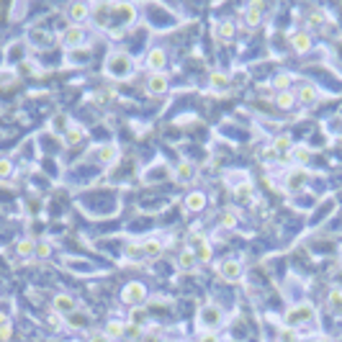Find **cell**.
<instances>
[{"instance_id":"d4e9b609","label":"cell","mask_w":342,"mask_h":342,"mask_svg":"<svg viewBox=\"0 0 342 342\" xmlns=\"http://www.w3.org/2000/svg\"><path fill=\"white\" fill-rule=\"evenodd\" d=\"M245 18H247V23H250V26H257V23H260V6H250Z\"/></svg>"},{"instance_id":"9c48e42d","label":"cell","mask_w":342,"mask_h":342,"mask_svg":"<svg viewBox=\"0 0 342 342\" xmlns=\"http://www.w3.org/2000/svg\"><path fill=\"white\" fill-rule=\"evenodd\" d=\"M291 47H293L296 52H306V49L312 47V36H309L306 31H298V33H293V39H291Z\"/></svg>"},{"instance_id":"ac0fdd59","label":"cell","mask_w":342,"mask_h":342,"mask_svg":"<svg viewBox=\"0 0 342 342\" xmlns=\"http://www.w3.org/2000/svg\"><path fill=\"white\" fill-rule=\"evenodd\" d=\"M142 252L149 255V257H157V255L162 252V245H160L157 240H147V242H142Z\"/></svg>"},{"instance_id":"f35d334b","label":"cell","mask_w":342,"mask_h":342,"mask_svg":"<svg viewBox=\"0 0 342 342\" xmlns=\"http://www.w3.org/2000/svg\"><path fill=\"white\" fill-rule=\"evenodd\" d=\"M6 339H11V324L0 329V342H6Z\"/></svg>"},{"instance_id":"7c38bea8","label":"cell","mask_w":342,"mask_h":342,"mask_svg":"<svg viewBox=\"0 0 342 342\" xmlns=\"http://www.w3.org/2000/svg\"><path fill=\"white\" fill-rule=\"evenodd\" d=\"M196 260H198V257H196L193 250H183L180 257H178V262H180L183 270H193V268H196Z\"/></svg>"},{"instance_id":"30bf717a","label":"cell","mask_w":342,"mask_h":342,"mask_svg":"<svg viewBox=\"0 0 342 342\" xmlns=\"http://www.w3.org/2000/svg\"><path fill=\"white\" fill-rule=\"evenodd\" d=\"M147 64H149V70H162V64H165V52L162 49H149V57H147Z\"/></svg>"},{"instance_id":"7a4b0ae2","label":"cell","mask_w":342,"mask_h":342,"mask_svg":"<svg viewBox=\"0 0 342 342\" xmlns=\"http://www.w3.org/2000/svg\"><path fill=\"white\" fill-rule=\"evenodd\" d=\"M198 324H201V329H216L221 324V309L214 306V303L203 306L201 309V317H198Z\"/></svg>"},{"instance_id":"e0dca14e","label":"cell","mask_w":342,"mask_h":342,"mask_svg":"<svg viewBox=\"0 0 342 342\" xmlns=\"http://www.w3.org/2000/svg\"><path fill=\"white\" fill-rule=\"evenodd\" d=\"M95 152H98V160L100 162H113V160L119 157V152H116V147H113V144H106V147H100Z\"/></svg>"},{"instance_id":"8fae6325","label":"cell","mask_w":342,"mask_h":342,"mask_svg":"<svg viewBox=\"0 0 342 342\" xmlns=\"http://www.w3.org/2000/svg\"><path fill=\"white\" fill-rule=\"evenodd\" d=\"M206 206V196L203 193H188V198H185V209L188 211H201Z\"/></svg>"},{"instance_id":"ab89813d","label":"cell","mask_w":342,"mask_h":342,"mask_svg":"<svg viewBox=\"0 0 342 342\" xmlns=\"http://www.w3.org/2000/svg\"><path fill=\"white\" fill-rule=\"evenodd\" d=\"M198 342H219V337H216V334H203Z\"/></svg>"},{"instance_id":"52a82bcc","label":"cell","mask_w":342,"mask_h":342,"mask_svg":"<svg viewBox=\"0 0 342 342\" xmlns=\"http://www.w3.org/2000/svg\"><path fill=\"white\" fill-rule=\"evenodd\" d=\"M147 88H149L152 93H165V90H167V78H165L162 72H152Z\"/></svg>"},{"instance_id":"ffe728a7","label":"cell","mask_w":342,"mask_h":342,"mask_svg":"<svg viewBox=\"0 0 342 342\" xmlns=\"http://www.w3.org/2000/svg\"><path fill=\"white\" fill-rule=\"evenodd\" d=\"M80 139H83V129H78V126H70V129L64 131V144H67V147L78 144Z\"/></svg>"},{"instance_id":"60d3db41","label":"cell","mask_w":342,"mask_h":342,"mask_svg":"<svg viewBox=\"0 0 342 342\" xmlns=\"http://www.w3.org/2000/svg\"><path fill=\"white\" fill-rule=\"evenodd\" d=\"M3 327H8V317H6V314H0V329H3Z\"/></svg>"},{"instance_id":"8992f818","label":"cell","mask_w":342,"mask_h":342,"mask_svg":"<svg viewBox=\"0 0 342 342\" xmlns=\"http://www.w3.org/2000/svg\"><path fill=\"white\" fill-rule=\"evenodd\" d=\"M219 273L226 278V281H240L242 278V265L237 260H224L219 265Z\"/></svg>"},{"instance_id":"e575fe53","label":"cell","mask_w":342,"mask_h":342,"mask_svg":"<svg viewBox=\"0 0 342 342\" xmlns=\"http://www.w3.org/2000/svg\"><path fill=\"white\" fill-rule=\"evenodd\" d=\"M33 255H39V257H49V245L47 242H39L36 245V252Z\"/></svg>"},{"instance_id":"836d02e7","label":"cell","mask_w":342,"mask_h":342,"mask_svg":"<svg viewBox=\"0 0 342 342\" xmlns=\"http://www.w3.org/2000/svg\"><path fill=\"white\" fill-rule=\"evenodd\" d=\"M288 80H291L288 75H278V78H276V88H278V90L283 93V90L288 88Z\"/></svg>"},{"instance_id":"484cf974","label":"cell","mask_w":342,"mask_h":342,"mask_svg":"<svg viewBox=\"0 0 342 342\" xmlns=\"http://www.w3.org/2000/svg\"><path fill=\"white\" fill-rule=\"evenodd\" d=\"M196 257L203 260V262H209V260H211V245H209V242L198 245V247H196Z\"/></svg>"},{"instance_id":"4dcf8cb0","label":"cell","mask_w":342,"mask_h":342,"mask_svg":"<svg viewBox=\"0 0 342 342\" xmlns=\"http://www.w3.org/2000/svg\"><path fill=\"white\" fill-rule=\"evenodd\" d=\"M144 322H147V312L134 309V312H131V324H134V327H139V324H144Z\"/></svg>"},{"instance_id":"f546056e","label":"cell","mask_w":342,"mask_h":342,"mask_svg":"<svg viewBox=\"0 0 342 342\" xmlns=\"http://www.w3.org/2000/svg\"><path fill=\"white\" fill-rule=\"evenodd\" d=\"M273 149H276V152H288V149H291V139H288V136H278Z\"/></svg>"},{"instance_id":"5bb4252c","label":"cell","mask_w":342,"mask_h":342,"mask_svg":"<svg viewBox=\"0 0 342 342\" xmlns=\"http://www.w3.org/2000/svg\"><path fill=\"white\" fill-rule=\"evenodd\" d=\"M296 98H298L301 103H314V100H317V88H314V85H301V88L296 90Z\"/></svg>"},{"instance_id":"1f68e13d","label":"cell","mask_w":342,"mask_h":342,"mask_svg":"<svg viewBox=\"0 0 342 342\" xmlns=\"http://www.w3.org/2000/svg\"><path fill=\"white\" fill-rule=\"evenodd\" d=\"M329 303L337 309V312H342V291H334L332 293V298H329Z\"/></svg>"},{"instance_id":"d590c367","label":"cell","mask_w":342,"mask_h":342,"mask_svg":"<svg viewBox=\"0 0 342 342\" xmlns=\"http://www.w3.org/2000/svg\"><path fill=\"white\" fill-rule=\"evenodd\" d=\"M52 126H54V129H64V126H67V116H57V119L52 121ZM64 131H67V129H64ZM64 131H62V134H64Z\"/></svg>"},{"instance_id":"d6a6232c","label":"cell","mask_w":342,"mask_h":342,"mask_svg":"<svg viewBox=\"0 0 342 342\" xmlns=\"http://www.w3.org/2000/svg\"><path fill=\"white\" fill-rule=\"evenodd\" d=\"M11 170H13L11 160H0V178H8V175H11Z\"/></svg>"},{"instance_id":"6da1fadb","label":"cell","mask_w":342,"mask_h":342,"mask_svg":"<svg viewBox=\"0 0 342 342\" xmlns=\"http://www.w3.org/2000/svg\"><path fill=\"white\" fill-rule=\"evenodd\" d=\"M106 72L111 78H129L131 75V57L126 52H111L108 54V62H106Z\"/></svg>"},{"instance_id":"83f0119b","label":"cell","mask_w":342,"mask_h":342,"mask_svg":"<svg viewBox=\"0 0 342 342\" xmlns=\"http://www.w3.org/2000/svg\"><path fill=\"white\" fill-rule=\"evenodd\" d=\"M221 224L226 226V229H232V226L237 224V211H226V214L221 216Z\"/></svg>"},{"instance_id":"b9f144b4","label":"cell","mask_w":342,"mask_h":342,"mask_svg":"<svg viewBox=\"0 0 342 342\" xmlns=\"http://www.w3.org/2000/svg\"><path fill=\"white\" fill-rule=\"evenodd\" d=\"M337 281H339V286H342V273H339V278H337Z\"/></svg>"},{"instance_id":"74e56055","label":"cell","mask_w":342,"mask_h":342,"mask_svg":"<svg viewBox=\"0 0 342 342\" xmlns=\"http://www.w3.org/2000/svg\"><path fill=\"white\" fill-rule=\"evenodd\" d=\"M211 83H214V85H224V83H226V78H224L221 72H214V75H211Z\"/></svg>"},{"instance_id":"603a6c76","label":"cell","mask_w":342,"mask_h":342,"mask_svg":"<svg viewBox=\"0 0 342 342\" xmlns=\"http://www.w3.org/2000/svg\"><path fill=\"white\" fill-rule=\"evenodd\" d=\"M291 152H293V155H291V157H293V160H296L298 165H303V162H309V157H312L306 147H296V149H291Z\"/></svg>"},{"instance_id":"2e32d148","label":"cell","mask_w":342,"mask_h":342,"mask_svg":"<svg viewBox=\"0 0 342 342\" xmlns=\"http://www.w3.org/2000/svg\"><path fill=\"white\" fill-rule=\"evenodd\" d=\"M193 178H196V173H193L191 162H180L178 165V180L180 183H193Z\"/></svg>"},{"instance_id":"8d00e7d4","label":"cell","mask_w":342,"mask_h":342,"mask_svg":"<svg viewBox=\"0 0 342 342\" xmlns=\"http://www.w3.org/2000/svg\"><path fill=\"white\" fill-rule=\"evenodd\" d=\"M90 342H111V337H106V332H95L90 334Z\"/></svg>"},{"instance_id":"f1b7e54d","label":"cell","mask_w":342,"mask_h":342,"mask_svg":"<svg viewBox=\"0 0 342 342\" xmlns=\"http://www.w3.org/2000/svg\"><path fill=\"white\" fill-rule=\"evenodd\" d=\"M303 178H306V173H291L288 175V188H298L303 183Z\"/></svg>"},{"instance_id":"3957f363","label":"cell","mask_w":342,"mask_h":342,"mask_svg":"<svg viewBox=\"0 0 342 342\" xmlns=\"http://www.w3.org/2000/svg\"><path fill=\"white\" fill-rule=\"evenodd\" d=\"M59 42H62V47L64 49H78L80 44H83V28L80 26H67L64 31H62V36H59Z\"/></svg>"},{"instance_id":"5b68a950","label":"cell","mask_w":342,"mask_h":342,"mask_svg":"<svg viewBox=\"0 0 342 342\" xmlns=\"http://www.w3.org/2000/svg\"><path fill=\"white\" fill-rule=\"evenodd\" d=\"M121 301L131 303V306L142 303V301H144V286H142V283H129V286L121 291Z\"/></svg>"},{"instance_id":"d6986e66","label":"cell","mask_w":342,"mask_h":342,"mask_svg":"<svg viewBox=\"0 0 342 342\" xmlns=\"http://www.w3.org/2000/svg\"><path fill=\"white\" fill-rule=\"evenodd\" d=\"M124 332H126V324H121V322H116V319L106 324V337H111V339H113V337H121Z\"/></svg>"},{"instance_id":"44dd1931","label":"cell","mask_w":342,"mask_h":342,"mask_svg":"<svg viewBox=\"0 0 342 342\" xmlns=\"http://www.w3.org/2000/svg\"><path fill=\"white\" fill-rule=\"evenodd\" d=\"M293 100H296V95H293V90H283V93H278V98H276V103H278V108H291L293 106Z\"/></svg>"},{"instance_id":"cb8c5ba5","label":"cell","mask_w":342,"mask_h":342,"mask_svg":"<svg viewBox=\"0 0 342 342\" xmlns=\"http://www.w3.org/2000/svg\"><path fill=\"white\" fill-rule=\"evenodd\" d=\"M67 324L75 327V329H78V327H88V317L85 314H70L67 317Z\"/></svg>"},{"instance_id":"4316f807","label":"cell","mask_w":342,"mask_h":342,"mask_svg":"<svg viewBox=\"0 0 342 342\" xmlns=\"http://www.w3.org/2000/svg\"><path fill=\"white\" fill-rule=\"evenodd\" d=\"M232 33H234V26H232L229 21H224V23L219 26V36H221V39H232Z\"/></svg>"},{"instance_id":"7402d4cb","label":"cell","mask_w":342,"mask_h":342,"mask_svg":"<svg viewBox=\"0 0 342 342\" xmlns=\"http://www.w3.org/2000/svg\"><path fill=\"white\" fill-rule=\"evenodd\" d=\"M16 252H18L21 257H28V255H33V252H36V245H33L31 240H21V242L16 245Z\"/></svg>"},{"instance_id":"ba28073f","label":"cell","mask_w":342,"mask_h":342,"mask_svg":"<svg viewBox=\"0 0 342 342\" xmlns=\"http://www.w3.org/2000/svg\"><path fill=\"white\" fill-rule=\"evenodd\" d=\"M67 16L75 21V26H78L80 21H85V18L90 16V8H88L85 3H72V6H70V11H67Z\"/></svg>"},{"instance_id":"277c9868","label":"cell","mask_w":342,"mask_h":342,"mask_svg":"<svg viewBox=\"0 0 342 342\" xmlns=\"http://www.w3.org/2000/svg\"><path fill=\"white\" fill-rule=\"evenodd\" d=\"M312 317H314V309L309 306V303H303V306H296V309L288 312L286 322H288L291 327H298V324H303V322H309Z\"/></svg>"},{"instance_id":"9a60e30c","label":"cell","mask_w":342,"mask_h":342,"mask_svg":"<svg viewBox=\"0 0 342 342\" xmlns=\"http://www.w3.org/2000/svg\"><path fill=\"white\" fill-rule=\"evenodd\" d=\"M31 42H33V44H39V47H47V44L52 42V33L36 26V28H31Z\"/></svg>"},{"instance_id":"4fadbf2b","label":"cell","mask_w":342,"mask_h":342,"mask_svg":"<svg viewBox=\"0 0 342 342\" xmlns=\"http://www.w3.org/2000/svg\"><path fill=\"white\" fill-rule=\"evenodd\" d=\"M54 309L62 314H72L75 312V301L70 296H54Z\"/></svg>"}]
</instances>
